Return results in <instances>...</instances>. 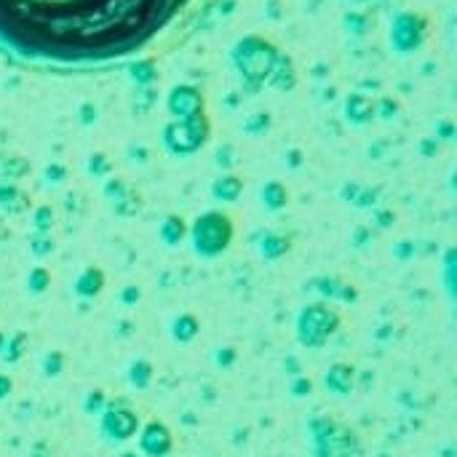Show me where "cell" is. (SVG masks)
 <instances>
[{
  "label": "cell",
  "mask_w": 457,
  "mask_h": 457,
  "mask_svg": "<svg viewBox=\"0 0 457 457\" xmlns=\"http://www.w3.org/2000/svg\"><path fill=\"white\" fill-rule=\"evenodd\" d=\"M190 0H0V43L51 62H108L156 37Z\"/></svg>",
  "instance_id": "obj_1"
},
{
  "label": "cell",
  "mask_w": 457,
  "mask_h": 457,
  "mask_svg": "<svg viewBox=\"0 0 457 457\" xmlns=\"http://www.w3.org/2000/svg\"><path fill=\"white\" fill-rule=\"evenodd\" d=\"M308 441L313 457H361L364 452L359 431L329 415H316L308 420Z\"/></svg>",
  "instance_id": "obj_2"
},
{
  "label": "cell",
  "mask_w": 457,
  "mask_h": 457,
  "mask_svg": "<svg viewBox=\"0 0 457 457\" xmlns=\"http://www.w3.org/2000/svg\"><path fill=\"white\" fill-rule=\"evenodd\" d=\"M187 238H190L192 252L201 260H216L230 249V243L236 238V225L225 212H216V209L204 212L187 228Z\"/></svg>",
  "instance_id": "obj_3"
},
{
  "label": "cell",
  "mask_w": 457,
  "mask_h": 457,
  "mask_svg": "<svg viewBox=\"0 0 457 457\" xmlns=\"http://www.w3.org/2000/svg\"><path fill=\"white\" fill-rule=\"evenodd\" d=\"M342 329V316L332 308V302H308L294 318V335L305 350H321Z\"/></svg>",
  "instance_id": "obj_4"
},
{
  "label": "cell",
  "mask_w": 457,
  "mask_h": 457,
  "mask_svg": "<svg viewBox=\"0 0 457 457\" xmlns=\"http://www.w3.org/2000/svg\"><path fill=\"white\" fill-rule=\"evenodd\" d=\"M142 422V415L126 398H115V401H108V407L99 415V433L108 444H126L137 439Z\"/></svg>",
  "instance_id": "obj_5"
},
{
  "label": "cell",
  "mask_w": 457,
  "mask_h": 457,
  "mask_svg": "<svg viewBox=\"0 0 457 457\" xmlns=\"http://www.w3.org/2000/svg\"><path fill=\"white\" fill-rule=\"evenodd\" d=\"M137 444H139L142 457H168L174 452V431L163 420L153 417L142 422V428L137 433Z\"/></svg>",
  "instance_id": "obj_6"
},
{
  "label": "cell",
  "mask_w": 457,
  "mask_h": 457,
  "mask_svg": "<svg viewBox=\"0 0 457 457\" xmlns=\"http://www.w3.org/2000/svg\"><path fill=\"white\" fill-rule=\"evenodd\" d=\"M305 287L316 291L324 302H345V305H356L361 300V291L356 284H350L340 276H313Z\"/></svg>",
  "instance_id": "obj_7"
},
{
  "label": "cell",
  "mask_w": 457,
  "mask_h": 457,
  "mask_svg": "<svg viewBox=\"0 0 457 457\" xmlns=\"http://www.w3.org/2000/svg\"><path fill=\"white\" fill-rule=\"evenodd\" d=\"M356 380H359V369L348 361H335L324 372V388L332 396H350L356 391Z\"/></svg>",
  "instance_id": "obj_8"
},
{
  "label": "cell",
  "mask_w": 457,
  "mask_h": 457,
  "mask_svg": "<svg viewBox=\"0 0 457 457\" xmlns=\"http://www.w3.org/2000/svg\"><path fill=\"white\" fill-rule=\"evenodd\" d=\"M105 287H108V276H105V270H102L99 265H88V267H83V270L75 276V281H72V291H75L83 302L99 297V294L105 291Z\"/></svg>",
  "instance_id": "obj_9"
},
{
  "label": "cell",
  "mask_w": 457,
  "mask_h": 457,
  "mask_svg": "<svg viewBox=\"0 0 457 457\" xmlns=\"http://www.w3.org/2000/svg\"><path fill=\"white\" fill-rule=\"evenodd\" d=\"M257 252H260V257L262 260H267V262H278V260H284L289 252H291V238L289 236H284V233H260L257 236Z\"/></svg>",
  "instance_id": "obj_10"
},
{
  "label": "cell",
  "mask_w": 457,
  "mask_h": 457,
  "mask_svg": "<svg viewBox=\"0 0 457 457\" xmlns=\"http://www.w3.org/2000/svg\"><path fill=\"white\" fill-rule=\"evenodd\" d=\"M168 335H171L174 342H180V345H190L192 340L201 335V318L190 311L177 313L171 318V324H168Z\"/></svg>",
  "instance_id": "obj_11"
},
{
  "label": "cell",
  "mask_w": 457,
  "mask_h": 457,
  "mask_svg": "<svg viewBox=\"0 0 457 457\" xmlns=\"http://www.w3.org/2000/svg\"><path fill=\"white\" fill-rule=\"evenodd\" d=\"M126 380H129L134 391H147L156 380V364L150 359H144V356H137L126 366Z\"/></svg>",
  "instance_id": "obj_12"
},
{
  "label": "cell",
  "mask_w": 457,
  "mask_h": 457,
  "mask_svg": "<svg viewBox=\"0 0 457 457\" xmlns=\"http://www.w3.org/2000/svg\"><path fill=\"white\" fill-rule=\"evenodd\" d=\"M158 236L161 241L166 243V246H180L182 241L187 238V222L182 219L180 214H168L163 222H161V228H158Z\"/></svg>",
  "instance_id": "obj_13"
},
{
  "label": "cell",
  "mask_w": 457,
  "mask_h": 457,
  "mask_svg": "<svg viewBox=\"0 0 457 457\" xmlns=\"http://www.w3.org/2000/svg\"><path fill=\"white\" fill-rule=\"evenodd\" d=\"M30 348V335L27 332H13V335L6 337V345H3V353H0V361L3 364H19L24 359V353Z\"/></svg>",
  "instance_id": "obj_14"
},
{
  "label": "cell",
  "mask_w": 457,
  "mask_h": 457,
  "mask_svg": "<svg viewBox=\"0 0 457 457\" xmlns=\"http://www.w3.org/2000/svg\"><path fill=\"white\" fill-rule=\"evenodd\" d=\"M241 190H243V182H241L238 177H233V174H225V177H219V180L212 185V195H214L216 201H222V204L238 201Z\"/></svg>",
  "instance_id": "obj_15"
},
{
  "label": "cell",
  "mask_w": 457,
  "mask_h": 457,
  "mask_svg": "<svg viewBox=\"0 0 457 457\" xmlns=\"http://www.w3.org/2000/svg\"><path fill=\"white\" fill-rule=\"evenodd\" d=\"M24 284H27V291H30L33 297H40V294H46L48 289H51L54 276H51V270H48L46 265H35V267H30Z\"/></svg>",
  "instance_id": "obj_16"
},
{
  "label": "cell",
  "mask_w": 457,
  "mask_h": 457,
  "mask_svg": "<svg viewBox=\"0 0 457 457\" xmlns=\"http://www.w3.org/2000/svg\"><path fill=\"white\" fill-rule=\"evenodd\" d=\"M260 198H262V206L267 212H281L289 204V192L281 182H267L262 192H260Z\"/></svg>",
  "instance_id": "obj_17"
},
{
  "label": "cell",
  "mask_w": 457,
  "mask_h": 457,
  "mask_svg": "<svg viewBox=\"0 0 457 457\" xmlns=\"http://www.w3.org/2000/svg\"><path fill=\"white\" fill-rule=\"evenodd\" d=\"M30 206V198L24 195L22 190H16V187H0V212H6V214H19Z\"/></svg>",
  "instance_id": "obj_18"
},
{
  "label": "cell",
  "mask_w": 457,
  "mask_h": 457,
  "mask_svg": "<svg viewBox=\"0 0 457 457\" xmlns=\"http://www.w3.org/2000/svg\"><path fill=\"white\" fill-rule=\"evenodd\" d=\"M64 366H67V356H64L62 350H48L46 356H43V361H40V372L46 374L48 380L62 377Z\"/></svg>",
  "instance_id": "obj_19"
},
{
  "label": "cell",
  "mask_w": 457,
  "mask_h": 457,
  "mask_svg": "<svg viewBox=\"0 0 457 457\" xmlns=\"http://www.w3.org/2000/svg\"><path fill=\"white\" fill-rule=\"evenodd\" d=\"M57 252V243L51 238V233H33L30 236V254L37 257V260H43L48 254Z\"/></svg>",
  "instance_id": "obj_20"
},
{
  "label": "cell",
  "mask_w": 457,
  "mask_h": 457,
  "mask_svg": "<svg viewBox=\"0 0 457 457\" xmlns=\"http://www.w3.org/2000/svg\"><path fill=\"white\" fill-rule=\"evenodd\" d=\"M108 401L110 398L102 388H91V391L83 396V412L86 415H91V417H94V415L99 417V415H102V409L108 407Z\"/></svg>",
  "instance_id": "obj_21"
},
{
  "label": "cell",
  "mask_w": 457,
  "mask_h": 457,
  "mask_svg": "<svg viewBox=\"0 0 457 457\" xmlns=\"http://www.w3.org/2000/svg\"><path fill=\"white\" fill-rule=\"evenodd\" d=\"M112 206H115V214H120V216H134L137 212H139V206H142V204H139V195L126 187V192L120 195L118 201H112Z\"/></svg>",
  "instance_id": "obj_22"
},
{
  "label": "cell",
  "mask_w": 457,
  "mask_h": 457,
  "mask_svg": "<svg viewBox=\"0 0 457 457\" xmlns=\"http://www.w3.org/2000/svg\"><path fill=\"white\" fill-rule=\"evenodd\" d=\"M216 369H233L236 364H238V348L236 345H219L214 350V356H212Z\"/></svg>",
  "instance_id": "obj_23"
},
{
  "label": "cell",
  "mask_w": 457,
  "mask_h": 457,
  "mask_svg": "<svg viewBox=\"0 0 457 457\" xmlns=\"http://www.w3.org/2000/svg\"><path fill=\"white\" fill-rule=\"evenodd\" d=\"M313 391H316V383L308 374H297V377L289 380V396L291 398H308L313 396Z\"/></svg>",
  "instance_id": "obj_24"
},
{
  "label": "cell",
  "mask_w": 457,
  "mask_h": 457,
  "mask_svg": "<svg viewBox=\"0 0 457 457\" xmlns=\"http://www.w3.org/2000/svg\"><path fill=\"white\" fill-rule=\"evenodd\" d=\"M33 228H35V233H51V228H54L51 206H37L35 214H33Z\"/></svg>",
  "instance_id": "obj_25"
},
{
  "label": "cell",
  "mask_w": 457,
  "mask_h": 457,
  "mask_svg": "<svg viewBox=\"0 0 457 457\" xmlns=\"http://www.w3.org/2000/svg\"><path fill=\"white\" fill-rule=\"evenodd\" d=\"M118 302L123 305V308H137V305L142 302V289L137 287V284L123 287L120 289V294H118Z\"/></svg>",
  "instance_id": "obj_26"
},
{
  "label": "cell",
  "mask_w": 457,
  "mask_h": 457,
  "mask_svg": "<svg viewBox=\"0 0 457 457\" xmlns=\"http://www.w3.org/2000/svg\"><path fill=\"white\" fill-rule=\"evenodd\" d=\"M415 252H417L415 241H398V243H393V257H396L398 262H407V260H412V257H415Z\"/></svg>",
  "instance_id": "obj_27"
},
{
  "label": "cell",
  "mask_w": 457,
  "mask_h": 457,
  "mask_svg": "<svg viewBox=\"0 0 457 457\" xmlns=\"http://www.w3.org/2000/svg\"><path fill=\"white\" fill-rule=\"evenodd\" d=\"M350 243H353V249H366V246L372 243V230L356 228L353 230V236H350Z\"/></svg>",
  "instance_id": "obj_28"
},
{
  "label": "cell",
  "mask_w": 457,
  "mask_h": 457,
  "mask_svg": "<svg viewBox=\"0 0 457 457\" xmlns=\"http://www.w3.org/2000/svg\"><path fill=\"white\" fill-rule=\"evenodd\" d=\"M134 332H137V324H134L132 318H120V321H115V337H118V340H129Z\"/></svg>",
  "instance_id": "obj_29"
},
{
  "label": "cell",
  "mask_w": 457,
  "mask_h": 457,
  "mask_svg": "<svg viewBox=\"0 0 457 457\" xmlns=\"http://www.w3.org/2000/svg\"><path fill=\"white\" fill-rule=\"evenodd\" d=\"M11 393H13V377L6 372H0V401H6Z\"/></svg>",
  "instance_id": "obj_30"
},
{
  "label": "cell",
  "mask_w": 457,
  "mask_h": 457,
  "mask_svg": "<svg viewBox=\"0 0 457 457\" xmlns=\"http://www.w3.org/2000/svg\"><path fill=\"white\" fill-rule=\"evenodd\" d=\"M284 369H287L289 377H297V374H302V364L297 356H287L284 359Z\"/></svg>",
  "instance_id": "obj_31"
},
{
  "label": "cell",
  "mask_w": 457,
  "mask_h": 457,
  "mask_svg": "<svg viewBox=\"0 0 457 457\" xmlns=\"http://www.w3.org/2000/svg\"><path fill=\"white\" fill-rule=\"evenodd\" d=\"M27 457H51V446L46 441H35V444L30 446V455Z\"/></svg>",
  "instance_id": "obj_32"
},
{
  "label": "cell",
  "mask_w": 457,
  "mask_h": 457,
  "mask_svg": "<svg viewBox=\"0 0 457 457\" xmlns=\"http://www.w3.org/2000/svg\"><path fill=\"white\" fill-rule=\"evenodd\" d=\"M374 222H377V228H391L393 225V214L391 212H374Z\"/></svg>",
  "instance_id": "obj_33"
},
{
  "label": "cell",
  "mask_w": 457,
  "mask_h": 457,
  "mask_svg": "<svg viewBox=\"0 0 457 457\" xmlns=\"http://www.w3.org/2000/svg\"><path fill=\"white\" fill-rule=\"evenodd\" d=\"M391 337H393V324L377 326V332H374V340H377V342H385V340H391Z\"/></svg>",
  "instance_id": "obj_34"
},
{
  "label": "cell",
  "mask_w": 457,
  "mask_h": 457,
  "mask_svg": "<svg viewBox=\"0 0 457 457\" xmlns=\"http://www.w3.org/2000/svg\"><path fill=\"white\" fill-rule=\"evenodd\" d=\"M91 171H94V174H105V171H108V163L102 161V156H96V161H91Z\"/></svg>",
  "instance_id": "obj_35"
},
{
  "label": "cell",
  "mask_w": 457,
  "mask_h": 457,
  "mask_svg": "<svg viewBox=\"0 0 457 457\" xmlns=\"http://www.w3.org/2000/svg\"><path fill=\"white\" fill-rule=\"evenodd\" d=\"M62 174H64V171H62L59 166H54V168H48V174H46V177H48V182H59Z\"/></svg>",
  "instance_id": "obj_36"
},
{
  "label": "cell",
  "mask_w": 457,
  "mask_h": 457,
  "mask_svg": "<svg viewBox=\"0 0 457 457\" xmlns=\"http://www.w3.org/2000/svg\"><path fill=\"white\" fill-rule=\"evenodd\" d=\"M118 457H142V455H139V452H134V449H123Z\"/></svg>",
  "instance_id": "obj_37"
},
{
  "label": "cell",
  "mask_w": 457,
  "mask_h": 457,
  "mask_svg": "<svg viewBox=\"0 0 457 457\" xmlns=\"http://www.w3.org/2000/svg\"><path fill=\"white\" fill-rule=\"evenodd\" d=\"M441 455H444V457H455V446H444V449H441Z\"/></svg>",
  "instance_id": "obj_38"
},
{
  "label": "cell",
  "mask_w": 457,
  "mask_h": 457,
  "mask_svg": "<svg viewBox=\"0 0 457 457\" xmlns=\"http://www.w3.org/2000/svg\"><path fill=\"white\" fill-rule=\"evenodd\" d=\"M185 422H187V425H195V417H192V412H185Z\"/></svg>",
  "instance_id": "obj_39"
},
{
  "label": "cell",
  "mask_w": 457,
  "mask_h": 457,
  "mask_svg": "<svg viewBox=\"0 0 457 457\" xmlns=\"http://www.w3.org/2000/svg\"><path fill=\"white\" fill-rule=\"evenodd\" d=\"M6 337L8 335H3V332H0V353H3V345H6Z\"/></svg>",
  "instance_id": "obj_40"
},
{
  "label": "cell",
  "mask_w": 457,
  "mask_h": 457,
  "mask_svg": "<svg viewBox=\"0 0 457 457\" xmlns=\"http://www.w3.org/2000/svg\"><path fill=\"white\" fill-rule=\"evenodd\" d=\"M377 457H393V455H388V452H380V455H377Z\"/></svg>",
  "instance_id": "obj_41"
}]
</instances>
